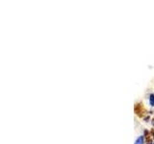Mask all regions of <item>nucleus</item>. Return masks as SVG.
I'll return each instance as SVG.
<instances>
[{
	"label": "nucleus",
	"instance_id": "nucleus-1",
	"mask_svg": "<svg viewBox=\"0 0 154 144\" xmlns=\"http://www.w3.org/2000/svg\"><path fill=\"white\" fill-rule=\"evenodd\" d=\"M135 144H145L144 136H142V135L139 136V138H137V140H136V142H135Z\"/></svg>",
	"mask_w": 154,
	"mask_h": 144
},
{
	"label": "nucleus",
	"instance_id": "nucleus-2",
	"mask_svg": "<svg viewBox=\"0 0 154 144\" xmlns=\"http://www.w3.org/2000/svg\"><path fill=\"white\" fill-rule=\"evenodd\" d=\"M149 103L151 106H154V94L150 95V99H149Z\"/></svg>",
	"mask_w": 154,
	"mask_h": 144
},
{
	"label": "nucleus",
	"instance_id": "nucleus-3",
	"mask_svg": "<svg viewBox=\"0 0 154 144\" xmlns=\"http://www.w3.org/2000/svg\"><path fill=\"white\" fill-rule=\"evenodd\" d=\"M152 144H154V143H152Z\"/></svg>",
	"mask_w": 154,
	"mask_h": 144
}]
</instances>
